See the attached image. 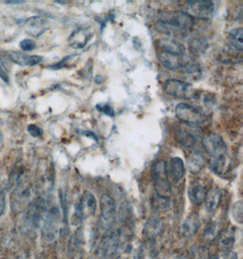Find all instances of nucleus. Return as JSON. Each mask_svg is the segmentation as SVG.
Listing matches in <instances>:
<instances>
[{"label":"nucleus","mask_w":243,"mask_h":259,"mask_svg":"<svg viewBox=\"0 0 243 259\" xmlns=\"http://www.w3.org/2000/svg\"><path fill=\"white\" fill-rule=\"evenodd\" d=\"M193 25V18L188 13L181 11H165L159 14L156 28L169 36L184 37Z\"/></svg>","instance_id":"1"},{"label":"nucleus","mask_w":243,"mask_h":259,"mask_svg":"<svg viewBox=\"0 0 243 259\" xmlns=\"http://www.w3.org/2000/svg\"><path fill=\"white\" fill-rule=\"evenodd\" d=\"M48 206L45 199L38 197L34 199L31 204L24 211L21 230L27 235L36 232L42 227L45 219Z\"/></svg>","instance_id":"2"},{"label":"nucleus","mask_w":243,"mask_h":259,"mask_svg":"<svg viewBox=\"0 0 243 259\" xmlns=\"http://www.w3.org/2000/svg\"><path fill=\"white\" fill-rule=\"evenodd\" d=\"M34 200V188L31 183L21 179L15 187L10 197V207L14 214L24 212Z\"/></svg>","instance_id":"3"},{"label":"nucleus","mask_w":243,"mask_h":259,"mask_svg":"<svg viewBox=\"0 0 243 259\" xmlns=\"http://www.w3.org/2000/svg\"><path fill=\"white\" fill-rule=\"evenodd\" d=\"M123 237L122 229L106 230L97 246V255L101 258H108L117 255L123 247Z\"/></svg>","instance_id":"4"},{"label":"nucleus","mask_w":243,"mask_h":259,"mask_svg":"<svg viewBox=\"0 0 243 259\" xmlns=\"http://www.w3.org/2000/svg\"><path fill=\"white\" fill-rule=\"evenodd\" d=\"M61 227V214L57 206L50 207L47 210L45 219L41 227L42 236L47 241L51 242L55 240Z\"/></svg>","instance_id":"5"},{"label":"nucleus","mask_w":243,"mask_h":259,"mask_svg":"<svg viewBox=\"0 0 243 259\" xmlns=\"http://www.w3.org/2000/svg\"><path fill=\"white\" fill-rule=\"evenodd\" d=\"M166 162L164 160H158L154 163L151 168V178L154 182V188L156 190V195L159 197L171 198V184L167 179Z\"/></svg>","instance_id":"6"},{"label":"nucleus","mask_w":243,"mask_h":259,"mask_svg":"<svg viewBox=\"0 0 243 259\" xmlns=\"http://www.w3.org/2000/svg\"><path fill=\"white\" fill-rule=\"evenodd\" d=\"M97 210V200L90 191H85L75 205L74 220L79 224L94 215Z\"/></svg>","instance_id":"7"},{"label":"nucleus","mask_w":243,"mask_h":259,"mask_svg":"<svg viewBox=\"0 0 243 259\" xmlns=\"http://www.w3.org/2000/svg\"><path fill=\"white\" fill-rule=\"evenodd\" d=\"M175 114L179 120L189 125H201L206 121V116L199 108L186 103L176 106Z\"/></svg>","instance_id":"8"},{"label":"nucleus","mask_w":243,"mask_h":259,"mask_svg":"<svg viewBox=\"0 0 243 259\" xmlns=\"http://www.w3.org/2000/svg\"><path fill=\"white\" fill-rule=\"evenodd\" d=\"M99 209L101 223L106 230L112 228L117 218V206L110 195L103 194L99 199Z\"/></svg>","instance_id":"9"},{"label":"nucleus","mask_w":243,"mask_h":259,"mask_svg":"<svg viewBox=\"0 0 243 259\" xmlns=\"http://www.w3.org/2000/svg\"><path fill=\"white\" fill-rule=\"evenodd\" d=\"M187 9L189 16L192 18H199L204 20L212 19L215 12L214 3L209 0L199 1H187Z\"/></svg>","instance_id":"10"},{"label":"nucleus","mask_w":243,"mask_h":259,"mask_svg":"<svg viewBox=\"0 0 243 259\" xmlns=\"http://www.w3.org/2000/svg\"><path fill=\"white\" fill-rule=\"evenodd\" d=\"M191 85L179 79H168L164 83V90L167 94L177 99H189L191 97Z\"/></svg>","instance_id":"11"},{"label":"nucleus","mask_w":243,"mask_h":259,"mask_svg":"<svg viewBox=\"0 0 243 259\" xmlns=\"http://www.w3.org/2000/svg\"><path fill=\"white\" fill-rule=\"evenodd\" d=\"M185 169L184 162L179 157H172L166 166L167 179L170 184H177L184 178Z\"/></svg>","instance_id":"12"},{"label":"nucleus","mask_w":243,"mask_h":259,"mask_svg":"<svg viewBox=\"0 0 243 259\" xmlns=\"http://www.w3.org/2000/svg\"><path fill=\"white\" fill-rule=\"evenodd\" d=\"M203 147L210 156H215L222 153H227V146L219 135L208 134L204 137Z\"/></svg>","instance_id":"13"},{"label":"nucleus","mask_w":243,"mask_h":259,"mask_svg":"<svg viewBox=\"0 0 243 259\" xmlns=\"http://www.w3.org/2000/svg\"><path fill=\"white\" fill-rule=\"evenodd\" d=\"M24 29L29 36L38 37L45 33L48 28L47 21L43 18L35 16L27 18L24 22Z\"/></svg>","instance_id":"14"},{"label":"nucleus","mask_w":243,"mask_h":259,"mask_svg":"<svg viewBox=\"0 0 243 259\" xmlns=\"http://www.w3.org/2000/svg\"><path fill=\"white\" fill-rule=\"evenodd\" d=\"M7 58L15 64H18L20 66H27V67H34L43 61V58L41 56H37V55L28 56L18 51H9L7 53Z\"/></svg>","instance_id":"15"},{"label":"nucleus","mask_w":243,"mask_h":259,"mask_svg":"<svg viewBox=\"0 0 243 259\" xmlns=\"http://www.w3.org/2000/svg\"><path fill=\"white\" fill-rule=\"evenodd\" d=\"M175 139L182 147L191 148L197 143V135L187 126H178L175 130Z\"/></svg>","instance_id":"16"},{"label":"nucleus","mask_w":243,"mask_h":259,"mask_svg":"<svg viewBox=\"0 0 243 259\" xmlns=\"http://www.w3.org/2000/svg\"><path fill=\"white\" fill-rule=\"evenodd\" d=\"M183 57L184 56L167 53L163 51L158 53V60L164 67L170 70H182L186 64Z\"/></svg>","instance_id":"17"},{"label":"nucleus","mask_w":243,"mask_h":259,"mask_svg":"<svg viewBox=\"0 0 243 259\" xmlns=\"http://www.w3.org/2000/svg\"><path fill=\"white\" fill-rule=\"evenodd\" d=\"M164 231V222L158 217H152L146 222L143 228V235L148 239H155Z\"/></svg>","instance_id":"18"},{"label":"nucleus","mask_w":243,"mask_h":259,"mask_svg":"<svg viewBox=\"0 0 243 259\" xmlns=\"http://www.w3.org/2000/svg\"><path fill=\"white\" fill-rule=\"evenodd\" d=\"M206 188L198 181H192L188 188V196L190 202L195 206H200L205 200Z\"/></svg>","instance_id":"19"},{"label":"nucleus","mask_w":243,"mask_h":259,"mask_svg":"<svg viewBox=\"0 0 243 259\" xmlns=\"http://www.w3.org/2000/svg\"><path fill=\"white\" fill-rule=\"evenodd\" d=\"M200 228V220L197 214H190L180 226V234L184 238L193 237Z\"/></svg>","instance_id":"20"},{"label":"nucleus","mask_w":243,"mask_h":259,"mask_svg":"<svg viewBox=\"0 0 243 259\" xmlns=\"http://www.w3.org/2000/svg\"><path fill=\"white\" fill-rule=\"evenodd\" d=\"M157 45L161 49L163 52L174 54L179 56H184L186 53L185 46L179 41L171 38H161L157 41Z\"/></svg>","instance_id":"21"},{"label":"nucleus","mask_w":243,"mask_h":259,"mask_svg":"<svg viewBox=\"0 0 243 259\" xmlns=\"http://www.w3.org/2000/svg\"><path fill=\"white\" fill-rule=\"evenodd\" d=\"M218 246L222 252L231 250L235 244V231L231 228H227L222 230L217 236Z\"/></svg>","instance_id":"22"},{"label":"nucleus","mask_w":243,"mask_h":259,"mask_svg":"<svg viewBox=\"0 0 243 259\" xmlns=\"http://www.w3.org/2000/svg\"><path fill=\"white\" fill-rule=\"evenodd\" d=\"M221 199H222V192H221V189L216 187L211 188L206 193V197L204 200L208 211L210 213L215 212L221 205Z\"/></svg>","instance_id":"23"},{"label":"nucleus","mask_w":243,"mask_h":259,"mask_svg":"<svg viewBox=\"0 0 243 259\" xmlns=\"http://www.w3.org/2000/svg\"><path fill=\"white\" fill-rule=\"evenodd\" d=\"M211 166L214 173L218 175H224L229 172L230 167V159L227 153L212 156Z\"/></svg>","instance_id":"24"},{"label":"nucleus","mask_w":243,"mask_h":259,"mask_svg":"<svg viewBox=\"0 0 243 259\" xmlns=\"http://www.w3.org/2000/svg\"><path fill=\"white\" fill-rule=\"evenodd\" d=\"M205 165V159L199 152H194L188 159V168L191 174L199 173Z\"/></svg>","instance_id":"25"},{"label":"nucleus","mask_w":243,"mask_h":259,"mask_svg":"<svg viewBox=\"0 0 243 259\" xmlns=\"http://www.w3.org/2000/svg\"><path fill=\"white\" fill-rule=\"evenodd\" d=\"M84 243V235L82 229L78 228L76 232L74 233L72 237L69 238L68 244V251L70 255H75L80 249L81 246Z\"/></svg>","instance_id":"26"},{"label":"nucleus","mask_w":243,"mask_h":259,"mask_svg":"<svg viewBox=\"0 0 243 259\" xmlns=\"http://www.w3.org/2000/svg\"><path fill=\"white\" fill-rule=\"evenodd\" d=\"M242 34V27L234 28V29L230 30L229 33V40H230V45L239 52H241L243 50Z\"/></svg>","instance_id":"27"},{"label":"nucleus","mask_w":243,"mask_h":259,"mask_svg":"<svg viewBox=\"0 0 243 259\" xmlns=\"http://www.w3.org/2000/svg\"><path fill=\"white\" fill-rule=\"evenodd\" d=\"M171 198L159 197L158 195L151 198V206L157 212H166L171 207Z\"/></svg>","instance_id":"28"},{"label":"nucleus","mask_w":243,"mask_h":259,"mask_svg":"<svg viewBox=\"0 0 243 259\" xmlns=\"http://www.w3.org/2000/svg\"><path fill=\"white\" fill-rule=\"evenodd\" d=\"M79 34H80V37L77 36V32H75L71 37L69 38V40L71 42V46L77 48V49L84 48L90 37V34H85L84 31H82L81 29H79Z\"/></svg>","instance_id":"29"},{"label":"nucleus","mask_w":243,"mask_h":259,"mask_svg":"<svg viewBox=\"0 0 243 259\" xmlns=\"http://www.w3.org/2000/svg\"><path fill=\"white\" fill-rule=\"evenodd\" d=\"M218 228L215 222H210L203 232V237L208 241H212L218 236Z\"/></svg>","instance_id":"30"},{"label":"nucleus","mask_w":243,"mask_h":259,"mask_svg":"<svg viewBox=\"0 0 243 259\" xmlns=\"http://www.w3.org/2000/svg\"><path fill=\"white\" fill-rule=\"evenodd\" d=\"M232 218L237 223L242 224L243 222V204L242 201L235 203L231 209Z\"/></svg>","instance_id":"31"},{"label":"nucleus","mask_w":243,"mask_h":259,"mask_svg":"<svg viewBox=\"0 0 243 259\" xmlns=\"http://www.w3.org/2000/svg\"><path fill=\"white\" fill-rule=\"evenodd\" d=\"M96 109L100 113H103L105 115H107L108 116H115V111L113 109L112 107H110L108 104H99L96 106Z\"/></svg>","instance_id":"32"},{"label":"nucleus","mask_w":243,"mask_h":259,"mask_svg":"<svg viewBox=\"0 0 243 259\" xmlns=\"http://www.w3.org/2000/svg\"><path fill=\"white\" fill-rule=\"evenodd\" d=\"M27 132L33 138H39L43 135L42 128L35 124H30V125H27Z\"/></svg>","instance_id":"33"},{"label":"nucleus","mask_w":243,"mask_h":259,"mask_svg":"<svg viewBox=\"0 0 243 259\" xmlns=\"http://www.w3.org/2000/svg\"><path fill=\"white\" fill-rule=\"evenodd\" d=\"M19 46L24 51H32L36 49V43L30 39H23Z\"/></svg>","instance_id":"34"},{"label":"nucleus","mask_w":243,"mask_h":259,"mask_svg":"<svg viewBox=\"0 0 243 259\" xmlns=\"http://www.w3.org/2000/svg\"><path fill=\"white\" fill-rule=\"evenodd\" d=\"M192 41V40H191ZM199 39H194L191 43H190V47L193 49V51L195 52H201L204 50H206V44H199ZM191 49V50H192Z\"/></svg>","instance_id":"35"},{"label":"nucleus","mask_w":243,"mask_h":259,"mask_svg":"<svg viewBox=\"0 0 243 259\" xmlns=\"http://www.w3.org/2000/svg\"><path fill=\"white\" fill-rule=\"evenodd\" d=\"M5 208H6V194H5L4 189L0 186V218L4 213Z\"/></svg>","instance_id":"36"},{"label":"nucleus","mask_w":243,"mask_h":259,"mask_svg":"<svg viewBox=\"0 0 243 259\" xmlns=\"http://www.w3.org/2000/svg\"><path fill=\"white\" fill-rule=\"evenodd\" d=\"M71 58V56H68V57H66V58H64L61 61H59V62L57 63L56 65H53V66H51L50 68H53V69H59V68H62V67H65V64L66 62L69 60Z\"/></svg>","instance_id":"37"},{"label":"nucleus","mask_w":243,"mask_h":259,"mask_svg":"<svg viewBox=\"0 0 243 259\" xmlns=\"http://www.w3.org/2000/svg\"><path fill=\"white\" fill-rule=\"evenodd\" d=\"M227 254L224 255V259H237V255L233 253L232 251H228V252H226Z\"/></svg>","instance_id":"38"},{"label":"nucleus","mask_w":243,"mask_h":259,"mask_svg":"<svg viewBox=\"0 0 243 259\" xmlns=\"http://www.w3.org/2000/svg\"><path fill=\"white\" fill-rule=\"evenodd\" d=\"M0 77H1L6 83L9 82V77L7 76V74L5 73L4 70L1 68V67H0Z\"/></svg>","instance_id":"39"},{"label":"nucleus","mask_w":243,"mask_h":259,"mask_svg":"<svg viewBox=\"0 0 243 259\" xmlns=\"http://www.w3.org/2000/svg\"><path fill=\"white\" fill-rule=\"evenodd\" d=\"M25 1H6V4L20 5L23 4Z\"/></svg>","instance_id":"40"},{"label":"nucleus","mask_w":243,"mask_h":259,"mask_svg":"<svg viewBox=\"0 0 243 259\" xmlns=\"http://www.w3.org/2000/svg\"><path fill=\"white\" fill-rule=\"evenodd\" d=\"M208 259H220V257H219V255H213Z\"/></svg>","instance_id":"41"},{"label":"nucleus","mask_w":243,"mask_h":259,"mask_svg":"<svg viewBox=\"0 0 243 259\" xmlns=\"http://www.w3.org/2000/svg\"><path fill=\"white\" fill-rule=\"evenodd\" d=\"M87 134L93 135V134H92V133H90V132H87ZM89 137H90V136H89ZM91 137H92V138H93V139H94L95 140H97V138H96V137H95V136H91Z\"/></svg>","instance_id":"42"}]
</instances>
